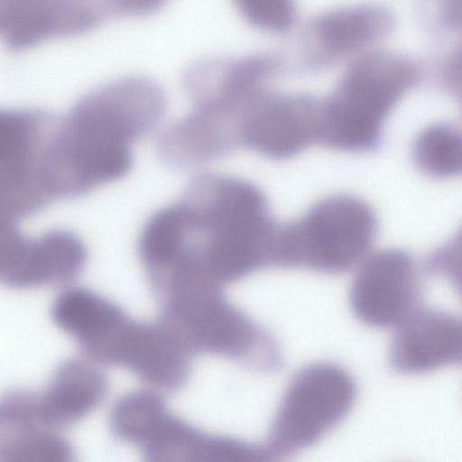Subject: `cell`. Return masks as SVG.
I'll return each mask as SVG.
<instances>
[{
  "instance_id": "6da1fadb",
  "label": "cell",
  "mask_w": 462,
  "mask_h": 462,
  "mask_svg": "<svg viewBox=\"0 0 462 462\" xmlns=\"http://www.w3.org/2000/svg\"><path fill=\"white\" fill-rule=\"evenodd\" d=\"M159 267L197 273L220 286L272 265L278 225L264 194L243 179L196 175L166 208Z\"/></svg>"
},
{
  "instance_id": "7a4b0ae2",
  "label": "cell",
  "mask_w": 462,
  "mask_h": 462,
  "mask_svg": "<svg viewBox=\"0 0 462 462\" xmlns=\"http://www.w3.org/2000/svg\"><path fill=\"white\" fill-rule=\"evenodd\" d=\"M166 97L154 80L120 78L83 95L57 121L47 171L56 199L84 195L128 172L132 144L162 119Z\"/></svg>"
},
{
  "instance_id": "3957f363",
  "label": "cell",
  "mask_w": 462,
  "mask_h": 462,
  "mask_svg": "<svg viewBox=\"0 0 462 462\" xmlns=\"http://www.w3.org/2000/svg\"><path fill=\"white\" fill-rule=\"evenodd\" d=\"M208 282L178 286L156 299L160 320L169 326L193 355L223 356L259 372L282 364L278 342Z\"/></svg>"
},
{
  "instance_id": "277c9868",
  "label": "cell",
  "mask_w": 462,
  "mask_h": 462,
  "mask_svg": "<svg viewBox=\"0 0 462 462\" xmlns=\"http://www.w3.org/2000/svg\"><path fill=\"white\" fill-rule=\"evenodd\" d=\"M418 77L416 64L402 55L360 54L328 98L319 102L317 140L341 150L374 146L388 114Z\"/></svg>"
},
{
  "instance_id": "5b68a950",
  "label": "cell",
  "mask_w": 462,
  "mask_h": 462,
  "mask_svg": "<svg viewBox=\"0 0 462 462\" xmlns=\"http://www.w3.org/2000/svg\"><path fill=\"white\" fill-rule=\"evenodd\" d=\"M378 229L376 216L350 195L326 198L300 218L278 225L272 265L341 273L370 254Z\"/></svg>"
},
{
  "instance_id": "8992f818",
  "label": "cell",
  "mask_w": 462,
  "mask_h": 462,
  "mask_svg": "<svg viewBox=\"0 0 462 462\" xmlns=\"http://www.w3.org/2000/svg\"><path fill=\"white\" fill-rule=\"evenodd\" d=\"M356 385L332 363L300 369L288 383L273 420L268 445L287 457L313 445L351 411Z\"/></svg>"
},
{
  "instance_id": "52a82bcc",
  "label": "cell",
  "mask_w": 462,
  "mask_h": 462,
  "mask_svg": "<svg viewBox=\"0 0 462 462\" xmlns=\"http://www.w3.org/2000/svg\"><path fill=\"white\" fill-rule=\"evenodd\" d=\"M422 282L416 261L405 251L370 253L356 267L349 290L356 317L374 328H396L418 309Z\"/></svg>"
},
{
  "instance_id": "ba28073f",
  "label": "cell",
  "mask_w": 462,
  "mask_h": 462,
  "mask_svg": "<svg viewBox=\"0 0 462 462\" xmlns=\"http://www.w3.org/2000/svg\"><path fill=\"white\" fill-rule=\"evenodd\" d=\"M134 16L131 1H0V42L10 51L86 32L113 17Z\"/></svg>"
},
{
  "instance_id": "9c48e42d",
  "label": "cell",
  "mask_w": 462,
  "mask_h": 462,
  "mask_svg": "<svg viewBox=\"0 0 462 462\" xmlns=\"http://www.w3.org/2000/svg\"><path fill=\"white\" fill-rule=\"evenodd\" d=\"M319 102L263 88L242 105L241 146L273 159L291 157L317 140Z\"/></svg>"
},
{
  "instance_id": "30bf717a",
  "label": "cell",
  "mask_w": 462,
  "mask_h": 462,
  "mask_svg": "<svg viewBox=\"0 0 462 462\" xmlns=\"http://www.w3.org/2000/svg\"><path fill=\"white\" fill-rule=\"evenodd\" d=\"M241 102H212L192 109L158 136L162 162L175 169H192L223 158L241 147Z\"/></svg>"
},
{
  "instance_id": "8fae6325",
  "label": "cell",
  "mask_w": 462,
  "mask_h": 462,
  "mask_svg": "<svg viewBox=\"0 0 462 462\" xmlns=\"http://www.w3.org/2000/svg\"><path fill=\"white\" fill-rule=\"evenodd\" d=\"M87 249L66 229L16 238L0 268V283L15 289H35L70 283L82 273Z\"/></svg>"
},
{
  "instance_id": "7c38bea8",
  "label": "cell",
  "mask_w": 462,
  "mask_h": 462,
  "mask_svg": "<svg viewBox=\"0 0 462 462\" xmlns=\"http://www.w3.org/2000/svg\"><path fill=\"white\" fill-rule=\"evenodd\" d=\"M51 318L84 358L108 365L116 341L132 319L116 303L85 287L68 285L54 298Z\"/></svg>"
},
{
  "instance_id": "4fadbf2b",
  "label": "cell",
  "mask_w": 462,
  "mask_h": 462,
  "mask_svg": "<svg viewBox=\"0 0 462 462\" xmlns=\"http://www.w3.org/2000/svg\"><path fill=\"white\" fill-rule=\"evenodd\" d=\"M462 324L448 311L420 308L395 328L389 359L403 374L431 372L460 362Z\"/></svg>"
},
{
  "instance_id": "5bb4252c",
  "label": "cell",
  "mask_w": 462,
  "mask_h": 462,
  "mask_svg": "<svg viewBox=\"0 0 462 462\" xmlns=\"http://www.w3.org/2000/svg\"><path fill=\"white\" fill-rule=\"evenodd\" d=\"M393 14L385 7L361 5L330 10L308 27L303 49L308 60L325 65L365 51L393 30Z\"/></svg>"
},
{
  "instance_id": "9a60e30c",
  "label": "cell",
  "mask_w": 462,
  "mask_h": 462,
  "mask_svg": "<svg viewBox=\"0 0 462 462\" xmlns=\"http://www.w3.org/2000/svg\"><path fill=\"white\" fill-rule=\"evenodd\" d=\"M192 354L162 320L135 321L117 366L156 391H173L188 381Z\"/></svg>"
},
{
  "instance_id": "2e32d148",
  "label": "cell",
  "mask_w": 462,
  "mask_h": 462,
  "mask_svg": "<svg viewBox=\"0 0 462 462\" xmlns=\"http://www.w3.org/2000/svg\"><path fill=\"white\" fill-rule=\"evenodd\" d=\"M281 67L270 53L208 58L189 67L183 84L194 105L237 101L268 88Z\"/></svg>"
},
{
  "instance_id": "e0dca14e",
  "label": "cell",
  "mask_w": 462,
  "mask_h": 462,
  "mask_svg": "<svg viewBox=\"0 0 462 462\" xmlns=\"http://www.w3.org/2000/svg\"><path fill=\"white\" fill-rule=\"evenodd\" d=\"M56 123L28 108H0V179L49 185L47 156Z\"/></svg>"
},
{
  "instance_id": "ac0fdd59",
  "label": "cell",
  "mask_w": 462,
  "mask_h": 462,
  "mask_svg": "<svg viewBox=\"0 0 462 462\" xmlns=\"http://www.w3.org/2000/svg\"><path fill=\"white\" fill-rule=\"evenodd\" d=\"M107 379L100 365L84 358H71L60 365L45 387L34 393L41 423L59 430L88 414L104 400Z\"/></svg>"
},
{
  "instance_id": "d6986e66",
  "label": "cell",
  "mask_w": 462,
  "mask_h": 462,
  "mask_svg": "<svg viewBox=\"0 0 462 462\" xmlns=\"http://www.w3.org/2000/svg\"><path fill=\"white\" fill-rule=\"evenodd\" d=\"M0 462H76V455L59 430L32 426L0 438Z\"/></svg>"
},
{
  "instance_id": "ffe728a7",
  "label": "cell",
  "mask_w": 462,
  "mask_h": 462,
  "mask_svg": "<svg viewBox=\"0 0 462 462\" xmlns=\"http://www.w3.org/2000/svg\"><path fill=\"white\" fill-rule=\"evenodd\" d=\"M412 155L424 173L448 178L460 172L462 141L459 130L447 123L427 126L416 137Z\"/></svg>"
},
{
  "instance_id": "44dd1931",
  "label": "cell",
  "mask_w": 462,
  "mask_h": 462,
  "mask_svg": "<svg viewBox=\"0 0 462 462\" xmlns=\"http://www.w3.org/2000/svg\"><path fill=\"white\" fill-rule=\"evenodd\" d=\"M202 431L167 410L136 444L143 462H184Z\"/></svg>"
},
{
  "instance_id": "7402d4cb",
  "label": "cell",
  "mask_w": 462,
  "mask_h": 462,
  "mask_svg": "<svg viewBox=\"0 0 462 462\" xmlns=\"http://www.w3.org/2000/svg\"><path fill=\"white\" fill-rule=\"evenodd\" d=\"M270 445L201 433L184 462H286Z\"/></svg>"
},
{
  "instance_id": "603a6c76",
  "label": "cell",
  "mask_w": 462,
  "mask_h": 462,
  "mask_svg": "<svg viewBox=\"0 0 462 462\" xmlns=\"http://www.w3.org/2000/svg\"><path fill=\"white\" fill-rule=\"evenodd\" d=\"M237 9L254 26L271 31L284 32L295 22L296 9L293 3L285 0H240Z\"/></svg>"
},
{
  "instance_id": "cb8c5ba5",
  "label": "cell",
  "mask_w": 462,
  "mask_h": 462,
  "mask_svg": "<svg viewBox=\"0 0 462 462\" xmlns=\"http://www.w3.org/2000/svg\"><path fill=\"white\" fill-rule=\"evenodd\" d=\"M460 2L456 4V2H451L449 5L444 7V11L442 13V16L444 18V22L448 25H456L457 23L460 21Z\"/></svg>"
}]
</instances>
